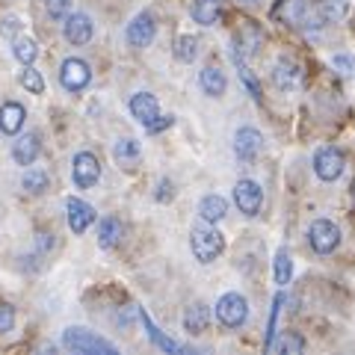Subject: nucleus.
Segmentation results:
<instances>
[{
  "label": "nucleus",
  "mask_w": 355,
  "mask_h": 355,
  "mask_svg": "<svg viewBox=\"0 0 355 355\" xmlns=\"http://www.w3.org/2000/svg\"><path fill=\"white\" fill-rule=\"evenodd\" d=\"M62 347L65 349H74V352H83V355H116V347L104 338H98L95 331L80 329V326H71L62 331Z\"/></svg>",
  "instance_id": "obj_1"
},
{
  "label": "nucleus",
  "mask_w": 355,
  "mask_h": 355,
  "mask_svg": "<svg viewBox=\"0 0 355 355\" xmlns=\"http://www.w3.org/2000/svg\"><path fill=\"white\" fill-rule=\"evenodd\" d=\"M308 243L317 254H331L340 246V228L331 219H314L308 228Z\"/></svg>",
  "instance_id": "obj_2"
},
{
  "label": "nucleus",
  "mask_w": 355,
  "mask_h": 355,
  "mask_svg": "<svg viewBox=\"0 0 355 355\" xmlns=\"http://www.w3.org/2000/svg\"><path fill=\"white\" fill-rule=\"evenodd\" d=\"M190 246H193V254L202 263H210L216 261L222 249H225V240H222V234L216 228H196L193 237H190Z\"/></svg>",
  "instance_id": "obj_3"
},
{
  "label": "nucleus",
  "mask_w": 355,
  "mask_h": 355,
  "mask_svg": "<svg viewBox=\"0 0 355 355\" xmlns=\"http://www.w3.org/2000/svg\"><path fill=\"white\" fill-rule=\"evenodd\" d=\"M249 317V302L240 293H225L216 302V320L228 329H240Z\"/></svg>",
  "instance_id": "obj_4"
},
{
  "label": "nucleus",
  "mask_w": 355,
  "mask_h": 355,
  "mask_svg": "<svg viewBox=\"0 0 355 355\" xmlns=\"http://www.w3.org/2000/svg\"><path fill=\"white\" fill-rule=\"evenodd\" d=\"M343 166H347V157H343V151L335 148V146H323L317 148L314 154V172L320 181H338L343 175Z\"/></svg>",
  "instance_id": "obj_5"
},
{
  "label": "nucleus",
  "mask_w": 355,
  "mask_h": 355,
  "mask_svg": "<svg viewBox=\"0 0 355 355\" xmlns=\"http://www.w3.org/2000/svg\"><path fill=\"white\" fill-rule=\"evenodd\" d=\"M71 178H74V184L80 187V190H89V187H95L98 181H101V163H98V157L92 151L74 154Z\"/></svg>",
  "instance_id": "obj_6"
},
{
  "label": "nucleus",
  "mask_w": 355,
  "mask_h": 355,
  "mask_svg": "<svg viewBox=\"0 0 355 355\" xmlns=\"http://www.w3.org/2000/svg\"><path fill=\"white\" fill-rule=\"evenodd\" d=\"M89 80H92V71H89V65L83 60H65L62 69H60V83L69 89V92H80V89L89 86Z\"/></svg>",
  "instance_id": "obj_7"
},
{
  "label": "nucleus",
  "mask_w": 355,
  "mask_h": 355,
  "mask_svg": "<svg viewBox=\"0 0 355 355\" xmlns=\"http://www.w3.org/2000/svg\"><path fill=\"white\" fill-rule=\"evenodd\" d=\"M234 205L240 207V214L246 216H258L261 214V205H263V193L254 181H240L234 187Z\"/></svg>",
  "instance_id": "obj_8"
},
{
  "label": "nucleus",
  "mask_w": 355,
  "mask_h": 355,
  "mask_svg": "<svg viewBox=\"0 0 355 355\" xmlns=\"http://www.w3.org/2000/svg\"><path fill=\"white\" fill-rule=\"evenodd\" d=\"M154 33H157V24H154V18L148 15V12H142V15H137L128 24V44L130 48H148V44L154 42Z\"/></svg>",
  "instance_id": "obj_9"
},
{
  "label": "nucleus",
  "mask_w": 355,
  "mask_h": 355,
  "mask_svg": "<svg viewBox=\"0 0 355 355\" xmlns=\"http://www.w3.org/2000/svg\"><path fill=\"white\" fill-rule=\"evenodd\" d=\"M130 116L137 119L142 128H148L151 121L160 119V104H157V98L148 95V92H137V95L130 98Z\"/></svg>",
  "instance_id": "obj_10"
},
{
  "label": "nucleus",
  "mask_w": 355,
  "mask_h": 355,
  "mask_svg": "<svg viewBox=\"0 0 355 355\" xmlns=\"http://www.w3.org/2000/svg\"><path fill=\"white\" fill-rule=\"evenodd\" d=\"M261 148H263V139H261V133L254 130V128H240L237 130L234 151H237L240 160H254L261 154Z\"/></svg>",
  "instance_id": "obj_11"
},
{
  "label": "nucleus",
  "mask_w": 355,
  "mask_h": 355,
  "mask_svg": "<svg viewBox=\"0 0 355 355\" xmlns=\"http://www.w3.org/2000/svg\"><path fill=\"white\" fill-rule=\"evenodd\" d=\"M272 80L284 92H293V89L302 86V69L293 62V60H279L275 62V71H272Z\"/></svg>",
  "instance_id": "obj_12"
},
{
  "label": "nucleus",
  "mask_w": 355,
  "mask_h": 355,
  "mask_svg": "<svg viewBox=\"0 0 355 355\" xmlns=\"http://www.w3.org/2000/svg\"><path fill=\"white\" fill-rule=\"evenodd\" d=\"M65 210H69V228L74 231V234H83V231L95 222V210H92V205L80 202V198H69Z\"/></svg>",
  "instance_id": "obj_13"
},
{
  "label": "nucleus",
  "mask_w": 355,
  "mask_h": 355,
  "mask_svg": "<svg viewBox=\"0 0 355 355\" xmlns=\"http://www.w3.org/2000/svg\"><path fill=\"white\" fill-rule=\"evenodd\" d=\"M92 18L89 15H83V12H74V15H69L65 18V39H69L71 44H86L89 39H92Z\"/></svg>",
  "instance_id": "obj_14"
},
{
  "label": "nucleus",
  "mask_w": 355,
  "mask_h": 355,
  "mask_svg": "<svg viewBox=\"0 0 355 355\" xmlns=\"http://www.w3.org/2000/svg\"><path fill=\"white\" fill-rule=\"evenodd\" d=\"M42 151V142H39V133H27V137H21L15 146H12V157L18 166H33Z\"/></svg>",
  "instance_id": "obj_15"
},
{
  "label": "nucleus",
  "mask_w": 355,
  "mask_h": 355,
  "mask_svg": "<svg viewBox=\"0 0 355 355\" xmlns=\"http://www.w3.org/2000/svg\"><path fill=\"white\" fill-rule=\"evenodd\" d=\"M24 119H27V113H24V107L21 104H15V101H6L3 107H0V130L3 133H18L21 128H24Z\"/></svg>",
  "instance_id": "obj_16"
},
{
  "label": "nucleus",
  "mask_w": 355,
  "mask_h": 355,
  "mask_svg": "<svg viewBox=\"0 0 355 355\" xmlns=\"http://www.w3.org/2000/svg\"><path fill=\"white\" fill-rule=\"evenodd\" d=\"M210 326V308L196 302L184 311V329L190 331V335H202V331Z\"/></svg>",
  "instance_id": "obj_17"
},
{
  "label": "nucleus",
  "mask_w": 355,
  "mask_h": 355,
  "mask_svg": "<svg viewBox=\"0 0 355 355\" xmlns=\"http://www.w3.org/2000/svg\"><path fill=\"white\" fill-rule=\"evenodd\" d=\"M225 214H228V202L222 196H205L202 205H198V216H202L207 225H214V222L225 219Z\"/></svg>",
  "instance_id": "obj_18"
},
{
  "label": "nucleus",
  "mask_w": 355,
  "mask_h": 355,
  "mask_svg": "<svg viewBox=\"0 0 355 355\" xmlns=\"http://www.w3.org/2000/svg\"><path fill=\"white\" fill-rule=\"evenodd\" d=\"M121 234H125V228H121V222L116 216H107L101 219V225H98V243H101V249H113L121 243Z\"/></svg>",
  "instance_id": "obj_19"
},
{
  "label": "nucleus",
  "mask_w": 355,
  "mask_h": 355,
  "mask_svg": "<svg viewBox=\"0 0 355 355\" xmlns=\"http://www.w3.org/2000/svg\"><path fill=\"white\" fill-rule=\"evenodd\" d=\"M198 83H202V89L210 95V98H219L222 92H225V74H222L216 65H207V69H202V74H198Z\"/></svg>",
  "instance_id": "obj_20"
},
{
  "label": "nucleus",
  "mask_w": 355,
  "mask_h": 355,
  "mask_svg": "<svg viewBox=\"0 0 355 355\" xmlns=\"http://www.w3.org/2000/svg\"><path fill=\"white\" fill-rule=\"evenodd\" d=\"M222 15V6H219V0H193V18L198 21V24H216Z\"/></svg>",
  "instance_id": "obj_21"
},
{
  "label": "nucleus",
  "mask_w": 355,
  "mask_h": 355,
  "mask_svg": "<svg viewBox=\"0 0 355 355\" xmlns=\"http://www.w3.org/2000/svg\"><path fill=\"white\" fill-rule=\"evenodd\" d=\"M113 154H116V160L125 166V169H133V166L139 163V154L142 151H139V142L137 139H119Z\"/></svg>",
  "instance_id": "obj_22"
},
{
  "label": "nucleus",
  "mask_w": 355,
  "mask_h": 355,
  "mask_svg": "<svg viewBox=\"0 0 355 355\" xmlns=\"http://www.w3.org/2000/svg\"><path fill=\"white\" fill-rule=\"evenodd\" d=\"M317 12L323 21H343L349 15V0H320V6H317Z\"/></svg>",
  "instance_id": "obj_23"
},
{
  "label": "nucleus",
  "mask_w": 355,
  "mask_h": 355,
  "mask_svg": "<svg viewBox=\"0 0 355 355\" xmlns=\"http://www.w3.org/2000/svg\"><path fill=\"white\" fill-rule=\"evenodd\" d=\"M272 15L282 18V21H287V24H299V21H302V15H305V3H302V0H282V3L275 6Z\"/></svg>",
  "instance_id": "obj_24"
},
{
  "label": "nucleus",
  "mask_w": 355,
  "mask_h": 355,
  "mask_svg": "<svg viewBox=\"0 0 355 355\" xmlns=\"http://www.w3.org/2000/svg\"><path fill=\"white\" fill-rule=\"evenodd\" d=\"M12 53H15V60H18L21 65H30L33 60L39 57V48H36V42H33V39L18 36L15 44H12Z\"/></svg>",
  "instance_id": "obj_25"
},
{
  "label": "nucleus",
  "mask_w": 355,
  "mask_h": 355,
  "mask_svg": "<svg viewBox=\"0 0 355 355\" xmlns=\"http://www.w3.org/2000/svg\"><path fill=\"white\" fill-rule=\"evenodd\" d=\"M231 60H234V65H237V71H240V80L249 86V92H252V98H261V86H258V80H254V74L249 71V65L243 62V57H240V51L234 48L231 51Z\"/></svg>",
  "instance_id": "obj_26"
},
{
  "label": "nucleus",
  "mask_w": 355,
  "mask_h": 355,
  "mask_svg": "<svg viewBox=\"0 0 355 355\" xmlns=\"http://www.w3.org/2000/svg\"><path fill=\"white\" fill-rule=\"evenodd\" d=\"M18 83L27 89L30 95H42L44 92V80H42V74L36 69H30V65H24V71L18 74Z\"/></svg>",
  "instance_id": "obj_27"
},
{
  "label": "nucleus",
  "mask_w": 355,
  "mask_h": 355,
  "mask_svg": "<svg viewBox=\"0 0 355 355\" xmlns=\"http://www.w3.org/2000/svg\"><path fill=\"white\" fill-rule=\"evenodd\" d=\"M24 190L27 193H33V196H39V193H44L48 190V172H42V169H27V175H24Z\"/></svg>",
  "instance_id": "obj_28"
},
{
  "label": "nucleus",
  "mask_w": 355,
  "mask_h": 355,
  "mask_svg": "<svg viewBox=\"0 0 355 355\" xmlns=\"http://www.w3.org/2000/svg\"><path fill=\"white\" fill-rule=\"evenodd\" d=\"M196 53H198V39L193 36H181L175 42V57L181 60V62H193L196 60Z\"/></svg>",
  "instance_id": "obj_29"
},
{
  "label": "nucleus",
  "mask_w": 355,
  "mask_h": 355,
  "mask_svg": "<svg viewBox=\"0 0 355 355\" xmlns=\"http://www.w3.org/2000/svg\"><path fill=\"white\" fill-rule=\"evenodd\" d=\"M142 323H146V331H148V338H151L154 343H157V347H160V349H166V352H181V347H178V343H175V340H169V338H163V331H160L157 326H154V323H151V320H148L146 314H142Z\"/></svg>",
  "instance_id": "obj_30"
},
{
  "label": "nucleus",
  "mask_w": 355,
  "mask_h": 355,
  "mask_svg": "<svg viewBox=\"0 0 355 355\" xmlns=\"http://www.w3.org/2000/svg\"><path fill=\"white\" fill-rule=\"evenodd\" d=\"M291 275H293V261H291V254L282 249L275 254V284H287Z\"/></svg>",
  "instance_id": "obj_31"
},
{
  "label": "nucleus",
  "mask_w": 355,
  "mask_h": 355,
  "mask_svg": "<svg viewBox=\"0 0 355 355\" xmlns=\"http://www.w3.org/2000/svg\"><path fill=\"white\" fill-rule=\"evenodd\" d=\"M258 44H261V33L254 30L252 24H246V27H243V36L237 42V48H243L246 53H254V51H258Z\"/></svg>",
  "instance_id": "obj_32"
},
{
  "label": "nucleus",
  "mask_w": 355,
  "mask_h": 355,
  "mask_svg": "<svg viewBox=\"0 0 355 355\" xmlns=\"http://www.w3.org/2000/svg\"><path fill=\"white\" fill-rule=\"evenodd\" d=\"M302 349H305V340L299 335H293V331H287V335L279 340V352H284V355H293V352H302Z\"/></svg>",
  "instance_id": "obj_33"
},
{
  "label": "nucleus",
  "mask_w": 355,
  "mask_h": 355,
  "mask_svg": "<svg viewBox=\"0 0 355 355\" xmlns=\"http://www.w3.org/2000/svg\"><path fill=\"white\" fill-rule=\"evenodd\" d=\"M12 326H15V308L9 302H0V335L12 331Z\"/></svg>",
  "instance_id": "obj_34"
},
{
  "label": "nucleus",
  "mask_w": 355,
  "mask_h": 355,
  "mask_svg": "<svg viewBox=\"0 0 355 355\" xmlns=\"http://www.w3.org/2000/svg\"><path fill=\"white\" fill-rule=\"evenodd\" d=\"M284 305V296L279 293L275 296V302H272V317H270V331H266V349H272L275 347V320H279V308Z\"/></svg>",
  "instance_id": "obj_35"
},
{
  "label": "nucleus",
  "mask_w": 355,
  "mask_h": 355,
  "mask_svg": "<svg viewBox=\"0 0 355 355\" xmlns=\"http://www.w3.org/2000/svg\"><path fill=\"white\" fill-rule=\"evenodd\" d=\"M331 65H335L340 74H355V60L349 57V53H338V57L331 60Z\"/></svg>",
  "instance_id": "obj_36"
},
{
  "label": "nucleus",
  "mask_w": 355,
  "mask_h": 355,
  "mask_svg": "<svg viewBox=\"0 0 355 355\" xmlns=\"http://www.w3.org/2000/svg\"><path fill=\"white\" fill-rule=\"evenodd\" d=\"M48 12L51 18H62L69 12V0H48Z\"/></svg>",
  "instance_id": "obj_37"
},
{
  "label": "nucleus",
  "mask_w": 355,
  "mask_h": 355,
  "mask_svg": "<svg viewBox=\"0 0 355 355\" xmlns=\"http://www.w3.org/2000/svg\"><path fill=\"white\" fill-rule=\"evenodd\" d=\"M0 33H3V36H9V39H12L15 33H18V18H6L3 24H0Z\"/></svg>",
  "instance_id": "obj_38"
},
{
  "label": "nucleus",
  "mask_w": 355,
  "mask_h": 355,
  "mask_svg": "<svg viewBox=\"0 0 355 355\" xmlns=\"http://www.w3.org/2000/svg\"><path fill=\"white\" fill-rule=\"evenodd\" d=\"M172 198V184L169 181H160V187H157V202H169Z\"/></svg>",
  "instance_id": "obj_39"
},
{
  "label": "nucleus",
  "mask_w": 355,
  "mask_h": 355,
  "mask_svg": "<svg viewBox=\"0 0 355 355\" xmlns=\"http://www.w3.org/2000/svg\"><path fill=\"white\" fill-rule=\"evenodd\" d=\"M172 125V116H166V119H157V121H151V125L146 128L148 133H157V130H163V128H169Z\"/></svg>",
  "instance_id": "obj_40"
},
{
  "label": "nucleus",
  "mask_w": 355,
  "mask_h": 355,
  "mask_svg": "<svg viewBox=\"0 0 355 355\" xmlns=\"http://www.w3.org/2000/svg\"><path fill=\"white\" fill-rule=\"evenodd\" d=\"M240 3H254V0H240Z\"/></svg>",
  "instance_id": "obj_41"
},
{
  "label": "nucleus",
  "mask_w": 355,
  "mask_h": 355,
  "mask_svg": "<svg viewBox=\"0 0 355 355\" xmlns=\"http://www.w3.org/2000/svg\"><path fill=\"white\" fill-rule=\"evenodd\" d=\"M352 196H355V184H352Z\"/></svg>",
  "instance_id": "obj_42"
}]
</instances>
